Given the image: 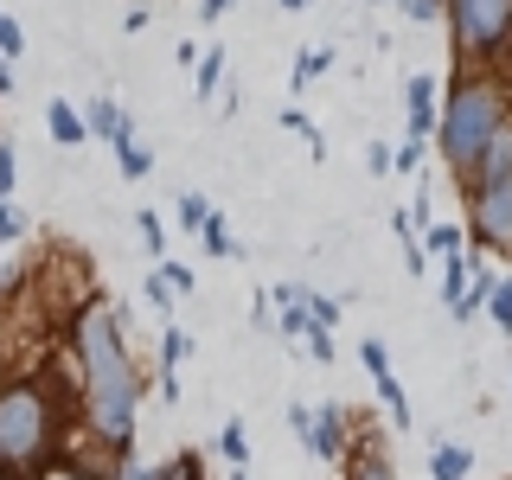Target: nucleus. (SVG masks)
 <instances>
[{"label": "nucleus", "mask_w": 512, "mask_h": 480, "mask_svg": "<svg viewBox=\"0 0 512 480\" xmlns=\"http://www.w3.org/2000/svg\"><path fill=\"white\" fill-rule=\"evenodd\" d=\"M71 359L84 378V423L109 455L135 448V410H141V372L122 340V308L116 301H84L71 314Z\"/></svg>", "instance_id": "1"}, {"label": "nucleus", "mask_w": 512, "mask_h": 480, "mask_svg": "<svg viewBox=\"0 0 512 480\" xmlns=\"http://www.w3.org/2000/svg\"><path fill=\"white\" fill-rule=\"evenodd\" d=\"M71 404L58 397L52 372H13L0 378V468L13 474H39L64 455L71 436Z\"/></svg>", "instance_id": "2"}, {"label": "nucleus", "mask_w": 512, "mask_h": 480, "mask_svg": "<svg viewBox=\"0 0 512 480\" xmlns=\"http://www.w3.org/2000/svg\"><path fill=\"white\" fill-rule=\"evenodd\" d=\"M512 122V90L506 77L493 71H461L455 84L442 90V109H436V148H442V167L455 173V186L474 180L487 141Z\"/></svg>", "instance_id": "3"}, {"label": "nucleus", "mask_w": 512, "mask_h": 480, "mask_svg": "<svg viewBox=\"0 0 512 480\" xmlns=\"http://www.w3.org/2000/svg\"><path fill=\"white\" fill-rule=\"evenodd\" d=\"M461 71H493L512 52V0H442Z\"/></svg>", "instance_id": "4"}, {"label": "nucleus", "mask_w": 512, "mask_h": 480, "mask_svg": "<svg viewBox=\"0 0 512 480\" xmlns=\"http://www.w3.org/2000/svg\"><path fill=\"white\" fill-rule=\"evenodd\" d=\"M468 224L461 231L474 237V250L487 256H512V173L500 180H468Z\"/></svg>", "instance_id": "5"}, {"label": "nucleus", "mask_w": 512, "mask_h": 480, "mask_svg": "<svg viewBox=\"0 0 512 480\" xmlns=\"http://www.w3.org/2000/svg\"><path fill=\"white\" fill-rule=\"evenodd\" d=\"M288 429H295V442L308 448L314 461H327V468H340L352 429H346V404H288Z\"/></svg>", "instance_id": "6"}, {"label": "nucleus", "mask_w": 512, "mask_h": 480, "mask_svg": "<svg viewBox=\"0 0 512 480\" xmlns=\"http://www.w3.org/2000/svg\"><path fill=\"white\" fill-rule=\"evenodd\" d=\"M436 71L404 77V109H410V141H436Z\"/></svg>", "instance_id": "7"}, {"label": "nucleus", "mask_w": 512, "mask_h": 480, "mask_svg": "<svg viewBox=\"0 0 512 480\" xmlns=\"http://www.w3.org/2000/svg\"><path fill=\"white\" fill-rule=\"evenodd\" d=\"M84 128H90V141H109V148L135 141V116H128L116 96H90V103H84Z\"/></svg>", "instance_id": "8"}, {"label": "nucleus", "mask_w": 512, "mask_h": 480, "mask_svg": "<svg viewBox=\"0 0 512 480\" xmlns=\"http://www.w3.org/2000/svg\"><path fill=\"white\" fill-rule=\"evenodd\" d=\"M340 480H397V468H391V455H384V442H346Z\"/></svg>", "instance_id": "9"}, {"label": "nucleus", "mask_w": 512, "mask_h": 480, "mask_svg": "<svg viewBox=\"0 0 512 480\" xmlns=\"http://www.w3.org/2000/svg\"><path fill=\"white\" fill-rule=\"evenodd\" d=\"M45 128H52V141H58V148H84V141H90L84 109H77L71 96H52V103H45Z\"/></svg>", "instance_id": "10"}, {"label": "nucleus", "mask_w": 512, "mask_h": 480, "mask_svg": "<svg viewBox=\"0 0 512 480\" xmlns=\"http://www.w3.org/2000/svg\"><path fill=\"white\" fill-rule=\"evenodd\" d=\"M224 77H231V58H224V45H205L199 64H192V96H199V103H218Z\"/></svg>", "instance_id": "11"}, {"label": "nucleus", "mask_w": 512, "mask_h": 480, "mask_svg": "<svg viewBox=\"0 0 512 480\" xmlns=\"http://www.w3.org/2000/svg\"><path fill=\"white\" fill-rule=\"evenodd\" d=\"M474 474V448H461V442H429V480H468Z\"/></svg>", "instance_id": "12"}, {"label": "nucleus", "mask_w": 512, "mask_h": 480, "mask_svg": "<svg viewBox=\"0 0 512 480\" xmlns=\"http://www.w3.org/2000/svg\"><path fill=\"white\" fill-rule=\"evenodd\" d=\"M327 71H333V45H308V52H295V64H288V90H308Z\"/></svg>", "instance_id": "13"}, {"label": "nucleus", "mask_w": 512, "mask_h": 480, "mask_svg": "<svg viewBox=\"0 0 512 480\" xmlns=\"http://www.w3.org/2000/svg\"><path fill=\"white\" fill-rule=\"evenodd\" d=\"M192 352H199V340H192L186 327H173V320H160V372L180 378V365L192 359Z\"/></svg>", "instance_id": "14"}, {"label": "nucleus", "mask_w": 512, "mask_h": 480, "mask_svg": "<svg viewBox=\"0 0 512 480\" xmlns=\"http://www.w3.org/2000/svg\"><path fill=\"white\" fill-rule=\"evenodd\" d=\"M468 276H474V250L442 256V301H448V314H455V308H461V295H468Z\"/></svg>", "instance_id": "15"}, {"label": "nucleus", "mask_w": 512, "mask_h": 480, "mask_svg": "<svg viewBox=\"0 0 512 480\" xmlns=\"http://www.w3.org/2000/svg\"><path fill=\"white\" fill-rule=\"evenodd\" d=\"M372 391H378V404L391 410V429H416V410H410V397H404V378H372Z\"/></svg>", "instance_id": "16"}, {"label": "nucleus", "mask_w": 512, "mask_h": 480, "mask_svg": "<svg viewBox=\"0 0 512 480\" xmlns=\"http://www.w3.org/2000/svg\"><path fill=\"white\" fill-rule=\"evenodd\" d=\"M455 250H468V231H461V224H423V256L429 263H442V256H455Z\"/></svg>", "instance_id": "17"}, {"label": "nucleus", "mask_w": 512, "mask_h": 480, "mask_svg": "<svg viewBox=\"0 0 512 480\" xmlns=\"http://www.w3.org/2000/svg\"><path fill=\"white\" fill-rule=\"evenodd\" d=\"M199 244H205V256H244V244L231 237V218L212 205V218H205V231H199Z\"/></svg>", "instance_id": "18"}, {"label": "nucleus", "mask_w": 512, "mask_h": 480, "mask_svg": "<svg viewBox=\"0 0 512 480\" xmlns=\"http://www.w3.org/2000/svg\"><path fill=\"white\" fill-rule=\"evenodd\" d=\"M205 218H212V199H205V192H180V199H173V224H180L186 237H199Z\"/></svg>", "instance_id": "19"}, {"label": "nucleus", "mask_w": 512, "mask_h": 480, "mask_svg": "<svg viewBox=\"0 0 512 480\" xmlns=\"http://www.w3.org/2000/svg\"><path fill=\"white\" fill-rule=\"evenodd\" d=\"M282 128H288V135H301V141H308V154H314V160H327V135L314 128V116H308L301 103H288V109H282Z\"/></svg>", "instance_id": "20"}, {"label": "nucleus", "mask_w": 512, "mask_h": 480, "mask_svg": "<svg viewBox=\"0 0 512 480\" xmlns=\"http://www.w3.org/2000/svg\"><path fill=\"white\" fill-rule=\"evenodd\" d=\"M218 455L231 461V468H250V429H244V416H231V423L218 429Z\"/></svg>", "instance_id": "21"}, {"label": "nucleus", "mask_w": 512, "mask_h": 480, "mask_svg": "<svg viewBox=\"0 0 512 480\" xmlns=\"http://www.w3.org/2000/svg\"><path fill=\"white\" fill-rule=\"evenodd\" d=\"M116 167L128 173V180H148V173H154V148H148V141H122V148H116Z\"/></svg>", "instance_id": "22"}, {"label": "nucleus", "mask_w": 512, "mask_h": 480, "mask_svg": "<svg viewBox=\"0 0 512 480\" xmlns=\"http://www.w3.org/2000/svg\"><path fill=\"white\" fill-rule=\"evenodd\" d=\"M301 308H308L314 320H320V327H340V301H333V295H320V288H308V282H301Z\"/></svg>", "instance_id": "23"}, {"label": "nucleus", "mask_w": 512, "mask_h": 480, "mask_svg": "<svg viewBox=\"0 0 512 480\" xmlns=\"http://www.w3.org/2000/svg\"><path fill=\"white\" fill-rule=\"evenodd\" d=\"M154 269H160V282H167V288H173V301H180V295H192V288H199V276H192V269H186V263H173V256H160V263H154Z\"/></svg>", "instance_id": "24"}, {"label": "nucleus", "mask_w": 512, "mask_h": 480, "mask_svg": "<svg viewBox=\"0 0 512 480\" xmlns=\"http://www.w3.org/2000/svg\"><path fill=\"white\" fill-rule=\"evenodd\" d=\"M135 224H141V244H148L154 263H160V256H167V218H160V212H135Z\"/></svg>", "instance_id": "25"}, {"label": "nucleus", "mask_w": 512, "mask_h": 480, "mask_svg": "<svg viewBox=\"0 0 512 480\" xmlns=\"http://www.w3.org/2000/svg\"><path fill=\"white\" fill-rule=\"evenodd\" d=\"M160 480H205V461H199V448H180V455L160 468Z\"/></svg>", "instance_id": "26"}, {"label": "nucleus", "mask_w": 512, "mask_h": 480, "mask_svg": "<svg viewBox=\"0 0 512 480\" xmlns=\"http://www.w3.org/2000/svg\"><path fill=\"white\" fill-rule=\"evenodd\" d=\"M423 154H429V141H397V148H391V173H416Z\"/></svg>", "instance_id": "27"}, {"label": "nucleus", "mask_w": 512, "mask_h": 480, "mask_svg": "<svg viewBox=\"0 0 512 480\" xmlns=\"http://www.w3.org/2000/svg\"><path fill=\"white\" fill-rule=\"evenodd\" d=\"M26 52V26L13 13H0V58H20Z\"/></svg>", "instance_id": "28"}, {"label": "nucleus", "mask_w": 512, "mask_h": 480, "mask_svg": "<svg viewBox=\"0 0 512 480\" xmlns=\"http://www.w3.org/2000/svg\"><path fill=\"white\" fill-rule=\"evenodd\" d=\"M141 295H148V308H154L160 320H167V314H173V288H167V282H160V269H154V276H148V282H141Z\"/></svg>", "instance_id": "29"}, {"label": "nucleus", "mask_w": 512, "mask_h": 480, "mask_svg": "<svg viewBox=\"0 0 512 480\" xmlns=\"http://www.w3.org/2000/svg\"><path fill=\"white\" fill-rule=\"evenodd\" d=\"M26 231H32V224H26V212H20V205L7 199V212H0V244H20Z\"/></svg>", "instance_id": "30"}, {"label": "nucleus", "mask_w": 512, "mask_h": 480, "mask_svg": "<svg viewBox=\"0 0 512 480\" xmlns=\"http://www.w3.org/2000/svg\"><path fill=\"white\" fill-rule=\"evenodd\" d=\"M13 186H20V160H13V148L0 141V205L13 199Z\"/></svg>", "instance_id": "31"}, {"label": "nucleus", "mask_w": 512, "mask_h": 480, "mask_svg": "<svg viewBox=\"0 0 512 480\" xmlns=\"http://www.w3.org/2000/svg\"><path fill=\"white\" fill-rule=\"evenodd\" d=\"M404 13H410L416 26H436L442 20V0H404Z\"/></svg>", "instance_id": "32"}, {"label": "nucleus", "mask_w": 512, "mask_h": 480, "mask_svg": "<svg viewBox=\"0 0 512 480\" xmlns=\"http://www.w3.org/2000/svg\"><path fill=\"white\" fill-rule=\"evenodd\" d=\"M365 173H378V180L391 173V148L384 141H365Z\"/></svg>", "instance_id": "33"}, {"label": "nucleus", "mask_w": 512, "mask_h": 480, "mask_svg": "<svg viewBox=\"0 0 512 480\" xmlns=\"http://www.w3.org/2000/svg\"><path fill=\"white\" fill-rule=\"evenodd\" d=\"M148 20H154L148 7H128V13H122V32H128V39H135V32H148Z\"/></svg>", "instance_id": "34"}, {"label": "nucleus", "mask_w": 512, "mask_h": 480, "mask_svg": "<svg viewBox=\"0 0 512 480\" xmlns=\"http://www.w3.org/2000/svg\"><path fill=\"white\" fill-rule=\"evenodd\" d=\"M199 52H205L199 39H180V45H173V58H180V71H192V64H199Z\"/></svg>", "instance_id": "35"}, {"label": "nucleus", "mask_w": 512, "mask_h": 480, "mask_svg": "<svg viewBox=\"0 0 512 480\" xmlns=\"http://www.w3.org/2000/svg\"><path fill=\"white\" fill-rule=\"evenodd\" d=\"M116 480H160V468H148V461H128Z\"/></svg>", "instance_id": "36"}, {"label": "nucleus", "mask_w": 512, "mask_h": 480, "mask_svg": "<svg viewBox=\"0 0 512 480\" xmlns=\"http://www.w3.org/2000/svg\"><path fill=\"white\" fill-rule=\"evenodd\" d=\"M20 90V71H13V58H0V96H13Z\"/></svg>", "instance_id": "37"}, {"label": "nucleus", "mask_w": 512, "mask_h": 480, "mask_svg": "<svg viewBox=\"0 0 512 480\" xmlns=\"http://www.w3.org/2000/svg\"><path fill=\"white\" fill-rule=\"evenodd\" d=\"M224 13H231V0H205V20H212V26L224 20Z\"/></svg>", "instance_id": "38"}, {"label": "nucleus", "mask_w": 512, "mask_h": 480, "mask_svg": "<svg viewBox=\"0 0 512 480\" xmlns=\"http://www.w3.org/2000/svg\"><path fill=\"white\" fill-rule=\"evenodd\" d=\"M224 480H250V468H231V474H224Z\"/></svg>", "instance_id": "39"}, {"label": "nucleus", "mask_w": 512, "mask_h": 480, "mask_svg": "<svg viewBox=\"0 0 512 480\" xmlns=\"http://www.w3.org/2000/svg\"><path fill=\"white\" fill-rule=\"evenodd\" d=\"M0 480H32V474H13V468H0Z\"/></svg>", "instance_id": "40"}, {"label": "nucleus", "mask_w": 512, "mask_h": 480, "mask_svg": "<svg viewBox=\"0 0 512 480\" xmlns=\"http://www.w3.org/2000/svg\"><path fill=\"white\" fill-rule=\"evenodd\" d=\"M282 7H288V13H301V7H308V0H282Z\"/></svg>", "instance_id": "41"}, {"label": "nucleus", "mask_w": 512, "mask_h": 480, "mask_svg": "<svg viewBox=\"0 0 512 480\" xmlns=\"http://www.w3.org/2000/svg\"><path fill=\"white\" fill-rule=\"evenodd\" d=\"M0 212H7V205H0Z\"/></svg>", "instance_id": "42"}, {"label": "nucleus", "mask_w": 512, "mask_h": 480, "mask_svg": "<svg viewBox=\"0 0 512 480\" xmlns=\"http://www.w3.org/2000/svg\"><path fill=\"white\" fill-rule=\"evenodd\" d=\"M372 7H378V0H372Z\"/></svg>", "instance_id": "43"}]
</instances>
